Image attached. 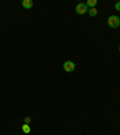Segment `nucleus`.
I'll return each mask as SVG.
<instances>
[{
  "label": "nucleus",
  "instance_id": "f257e3e1",
  "mask_svg": "<svg viewBox=\"0 0 120 135\" xmlns=\"http://www.w3.org/2000/svg\"><path fill=\"white\" fill-rule=\"evenodd\" d=\"M107 23H108V27L115 29L120 25V18L118 16H111L108 18V21H107Z\"/></svg>",
  "mask_w": 120,
  "mask_h": 135
},
{
  "label": "nucleus",
  "instance_id": "f03ea898",
  "mask_svg": "<svg viewBox=\"0 0 120 135\" xmlns=\"http://www.w3.org/2000/svg\"><path fill=\"white\" fill-rule=\"evenodd\" d=\"M89 11V7L87 6V4H78L76 6V12L78 15H84Z\"/></svg>",
  "mask_w": 120,
  "mask_h": 135
},
{
  "label": "nucleus",
  "instance_id": "7ed1b4c3",
  "mask_svg": "<svg viewBox=\"0 0 120 135\" xmlns=\"http://www.w3.org/2000/svg\"><path fill=\"white\" fill-rule=\"evenodd\" d=\"M64 70L66 71V73H72L73 70L76 69V65H75V63L73 62H71V60H67V62H65L64 63Z\"/></svg>",
  "mask_w": 120,
  "mask_h": 135
},
{
  "label": "nucleus",
  "instance_id": "20e7f679",
  "mask_svg": "<svg viewBox=\"0 0 120 135\" xmlns=\"http://www.w3.org/2000/svg\"><path fill=\"white\" fill-rule=\"evenodd\" d=\"M34 5V3L31 1V0H23L22 1V6L24 8H31Z\"/></svg>",
  "mask_w": 120,
  "mask_h": 135
},
{
  "label": "nucleus",
  "instance_id": "39448f33",
  "mask_svg": "<svg viewBox=\"0 0 120 135\" xmlns=\"http://www.w3.org/2000/svg\"><path fill=\"white\" fill-rule=\"evenodd\" d=\"M96 4H97V0H88L87 1V6L88 7H90V8H92Z\"/></svg>",
  "mask_w": 120,
  "mask_h": 135
},
{
  "label": "nucleus",
  "instance_id": "423d86ee",
  "mask_svg": "<svg viewBox=\"0 0 120 135\" xmlns=\"http://www.w3.org/2000/svg\"><path fill=\"white\" fill-rule=\"evenodd\" d=\"M88 12H89V15H90V16H91V17H95L96 15H97V10H96L95 7L89 8V11H88Z\"/></svg>",
  "mask_w": 120,
  "mask_h": 135
},
{
  "label": "nucleus",
  "instance_id": "0eeeda50",
  "mask_svg": "<svg viewBox=\"0 0 120 135\" xmlns=\"http://www.w3.org/2000/svg\"><path fill=\"white\" fill-rule=\"evenodd\" d=\"M23 132L25 133V134H28V133H30V127H29V124H24V126L22 127Z\"/></svg>",
  "mask_w": 120,
  "mask_h": 135
},
{
  "label": "nucleus",
  "instance_id": "6e6552de",
  "mask_svg": "<svg viewBox=\"0 0 120 135\" xmlns=\"http://www.w3.org/2000/svg\"><path fill=\"white\" fill-rule=\"evenodd\" d=\"M30 121H31V119H30V117H25V118H24V122H25V124H29V123H30Z\"/></svg>",
  "mask_w": 120,
  "mask_h": 135
},
{
  "label": "nucleus",
  "instance_id": "1a4fd4ad",
  "mask_svg": "<svg viewBox=\"0 0 120 135\" xmlns=\"http://www.w3.org/2000/svg\"><path fill=\"white\" fill-rule=\"evenodd\" d=\"M115 10H118V11H120V1H118V3L115 4Z\"/></svg>",
  "mask_w": 120,
  "mask_h": 135
},
{
  "label": "nucleus",
  "instance_id": "9d476101",
  "mask_svg": "<svg viewBox=\"0 0 120 135\" xmlns=\"http://www.w3.org/2000/svg\"><path fill=\"white\" fill-rule=\"evenodd\" d=\"M119 52H120V46H119Z\"/></svg>",
  "mask_w": 120,
  "mask_h": 135
},
{
  "label": "nucleus",
  "instance_id": "9b49d317",
  "mask_svg": "<svg viewBox=\"0 0 120 135\" xmlns=\"http://www.w3.org/2000/svg\"><path fill=\"white\" fill-rule=\"evenodd\" d=\"M119 18H120V17H119Z\"/></svg>",
  "mask_w": 120,
  "mask_h": 135
}]
</instances>
